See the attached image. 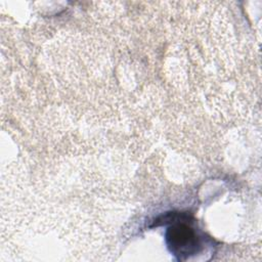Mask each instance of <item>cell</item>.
<instances>
[{
  "label": "cell",
  "mask_w": 262,
  "mask_h": 262,
  "mask_svg": "<svg viewBox=\"0 0 262 262\" xmlns=\"http://www.w3.org/2000/svg\"><path fill=\"white\" fill-rule=\"evenodd\" d=\"M196 230L185 222H175L166 230V243L170 252L181 261L201 252L202 242Z\"/></svg>",
  "instance_id": "1"
}]
</instances>
